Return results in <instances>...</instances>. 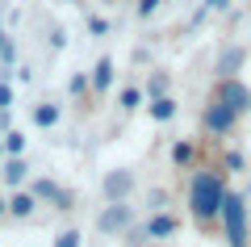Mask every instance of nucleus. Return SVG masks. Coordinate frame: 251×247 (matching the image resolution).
Returning a JSON list of instances; mask_svg holds the SVG:
<instances>
[{
	"label": "nucleus",
	"instance_id": "obj_6",
	"mask_svg": "<svg viewBox=\"0 0 251 247\" xmlns=\"http://www.w3.org/2000/svg\"><path fill=\"white\" fill-rule=\"evenodd\" d=\"M147 230H151V239H163V235L176 230V222H172L168 214H159V218H151V226H147Z\"/></svg>",
	"mask_w": 251,
	"mask_h": 247
},
{
	"label": "nucleus",
	"instance_id": "obj_2",
	"mask_svg": "<svg viewBox=\"0 0 251 247\" xmlns=\"http://www.w3.org/2000/svg\"><path fill=\"white\" fill-rule=\"evenodd\" d=\"M222 218H226V235H230V247H243V243H247V210H243V201H239V197H230V193H226Z\"/></svg>",
	"mask_w": 251,
	"mask_h": 247
},
{
	"label": "nucleus",
	"instance_id": "obj_1",
	"mask_svg": "<svg viewBox=\"0 0 251 247\" xmlns=\"http://www.w3.org/2000/svg\"><path fill=\"white\" fill-rule=\"evenodd\" d=\"M222 205H226L222 180L209 176V172H197L193 176V214L197 218H214V214H222Z\"/></svg>",
	"mask_w": 251,
	"mask_h": 247
},
{
	"label": "nucleus",
	"instance_id": "obj_10",
	"mask_svg": "<svg viewBox=\"0 0 251 247\" xmlns=\"http://www.w3.org/2000/svg\"><path fill=\"white\" fill-rule=\"evenodd\" d=\"M151 113H155V117H159V122H168V117H172V113H176V105H172V101H168V97H159V101H155V105H151Z\"/></svg>",
	"mask_w": 251,
	"mask_h": 247
},
{
	"label": "nucleus",
	"instance_id": "obj_3",
	"mask_svg": "<svg viewBox=\"0 0 251 247\" xmlns=\"http://www.w3.org/2000/svg\"><path fill=\"white\" fill-rule=\"evenodd\" d=\"M218 101H226V105H230V109H234V113H243V109H247V105H251V92H247V88H243L239 80H226L222 88H218Z\"/></svg>",
	"mask_w": 251,
	"mask_h": 247
},
{
	"label": "nucleus",
	"instance_id": "obj_4",
	"mask_svg": "<svg viewBox=\"0 0 251 247\" xmlns=\"http://www.w3.org/2000/svg\"><path fill=\"white\" fill-rule=\"evenodd\" d=\"M234 117H239V113H234V109L226 105V101H218V97H214V109H209V117H205V122H209V130H230V122H234Z\"/></svg>",
	"mask_w": 251,
	"mask_h": 247
},
{
	"label": "nucleus",
	"instance_id": "obj_17",
	"mask_svg": "<svg viewBox=\"0 0 251 247\" xmlns=\"http://www.w3.org/2000/svg\"><path fill=\"white\" fill-rule=\"evenodd\" d=\"M75 239H80V235H75V230H67V235L59 239V247H75Z\"/></svg>",
	"mask_w": 251,
	"mask_h": 247
},
{
	"label": "nucleus",
	"instance_id": "obj_14",
	"mask_svg": "<svg viewBox=\"0 0 251 247\" xmlns=\"http://www.w3.org/2000/svg\"><path fill=\"white\" fill-rule=\"evenodd\" d=\"M122 105H126V109H138V92L126 88V92H122Z\"/></svg>",
	"mask_w": 251,
	"mask_h": 247
},
{
	"label": "nucleus",
	"instance_id": "obj_16",
	"mask_svg": "<svg viewBox=\"0 0 251 247\" xmlns=\"http://www.w3.org/2000/svg\"><path fill=\"white\" fill-rule=\"evenodd\" d=\"M176 159H180V164H188V159H193V147H188V142H180V147H176Z\"/></svg>",
	"mask_w": 251,
	"mask_h": 247
},
{
	"label": "nucleus",
	"instance_id": "obj_12",
	"mask_svg": "<svg viewBox=\"0 0 251 247\" xmlns=\"http://www.w3.org/2000/svg\"><path fill=\"white\" fill-rule=\"evenodd\" d=\"M21 176H25V164H21V159H13L9 168H4V180H9V185H17Z\"/></svg>",
	"mask_w": 251,
	"mask_h": 247
},
{
	"label": "nucleus",
	"instance_id": "obj_9",
	"mask_svg": "<svg viewBox=\"0 0 251 247\" xmlns=\"http://www.w3.org/2000/svg\"><path fill=\"white\" fill-rule=\"evenodd\" d=\"M92 80H97V88H105L109 80H113V63H109V59H100V63H97V76H92Z\"/></svg>",
	"mask_w": 251,
	"mask_h": 247
},
{
	"label": "nucleus",
	"instance_id": "obj_13",
	"mask_svg": "<svg viewBox=\"0 0 251 247\" xmlns=\"http://www.w3.org/2000/svg\"><path fill=\"white\" fill-rule=\"evenodd\" d=\"M21 147H25V138H21V134L13 130L9 138H4V151H13V155H21Z\"/></svg>",
	"mask_w": 251,
	"mask_h": 247
},
{
	"label": "nucleus",
	"instance_id": "obj_18",
	"mask_svg": "<svg viewBox=\"0 0 251 247\" xmlns=\"http://www.w3.org/2000/svg\"><path fill=\"white\" fill-rule=\"evenodd\" d=\"M9 101H13V92L4 88V84H0V109H9Z\"/></svg>",
	"mask_w": 251,
	"mask_h": 247
},
{
	"label": "nucleus",
	"instance_id": "obj_15",
	"mask_svg": "<svg viewBox=\"0 0 251 247\" xmlns=\"http://www.w3.org/2000/svg\"><path fill=\"white\" fill-rule=\"evenodd\" d=\"M155 9H159V0H138V13H143V17H151Z\"/></svg>",
	"mask_w": 251,
	"mask_h": 247
},
{
	"label": "nucleus",
	"instance_id": "obj_8",
	"mask_svg": "<svg viewBox=\"0 0 251 247\" xmlns=\"http://www.w3.org/2000/svg\"><path fill=\"white\" fill-rule=\"evenodd\" d=\"M34 122H38V126H54V122H59V109H54V105H38Z\"/></svg>",
	"mask_w": 251,
	"mask_h": 247
},
{
	"label": "nucleus",
	"instance_id": "obj_7",
	"mask_svg": "<svg viewBox=\"0 0 251 247\" xmlns=\"http://www.w3.org/2000/svg\"><path fill=\"white\" fill-rule=\"evenodd\" d=\"M126 218H130V214H126V205H113V210H109L105 218H100V226H105V230H113V226H126Z\"/></svg>",
	"mask_w": 251,
	"mask_h": 247
},
{
	"label": "nucleus",
	"instance_id": "obj_5",
	"mask_svg": "<svg viewBox=\"0 0 251 247\" xmlns=\"http://www.w3.org/2000/svg\"><path fill=\"white\" fill-rule=\"evenodd\" d=\"M105 193L109 197H126L130 193V172H113V176L105 180Z\"/></svg>",
	"mask_w": 251,
	"mask_h": 247
},
{
	"label": "nucleus",
	"instance_id": "obj_11",
	"mask_svg": "<svg viewBox=\"0 0 251 247\" xmlns=\"http://www.w3.org/2000/svg\"><path fill=\"white\" fill-rule=\"evenodd\" d=\"M9 210L17 214V218H25V214L34 210V197H13V201H9Z\"/></svg>",
	"mask_w": 251,
	"mask_h": 247
}]
</instances>
